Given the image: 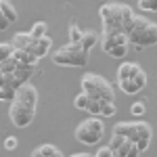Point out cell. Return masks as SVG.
<instances>
[{"label":"cell","instance_id":"d6986e66","mask_svg":"<svg viewBox=\"0 0 157 157\" xmlns=\"http://www.w3.org/2000/svg\"><path fill=\"white\" fill-rule=\"evenodd\" d=\"M13 52H15L13 42H0V63L4 59H9V57H13Z\"/></svg>","mask_w":157,"mask_h":157},{"label":"cell","instance_id":"603a6c76","mask_svg":"<svg viewBox=\"0 0 157 157\" xmlns=\"http://www.w3.org/2000/svg\"><path fill=\"white\" fill-rule=\"evenodd\" d=\"M17 88H11V86H0V101H9L11 103L13 97H15Z\"/></svg>","mask_w":157,"mask_h":157},{"label":"cell","instance_id":"7c38bea8","mask_svg":"<svg viewBox=\"0 0 157 157\" xmlns=\"http://www.w3.org/2000/svg\"><path fill=\"white\" fill-rule=\"evenodd\" d=\"M34 40H36V38L32 36L29 32H19V34H15V36H13V44H15V48L27 50L32 44H34Z\"/></svg>","mask_w":157,"mask_h":157},{"label":"cell","instance_id":"f1b7e54d","mask_svg":"<svg viewBox=\"0 0 157 157\" xmlns=\"http://www.w3.org/2000/svg\"><path fill=\"white\" fill-rule=\"evenodd\" d=\"M101 2H107V0H101Z\"/></svg>","mask_w":157,"mask_h":157},{"label":"cell","instance_id":"4fadbf2b","mask_svg":"<svg viewBox=\"0 0 157 157\" xmlns=\"http://www.w3.org/2000/svg\"><path fill=\"white\" fill-rule=\"evenodd\" d=\"M38 71V65H19L17 69H15V75H17V80L25 84V82H29V78Z\"/></svg>","mask_w":157,"mask_h":157},{"label":"cell","instance_id":"cb8c5ba5","mask_svg":"<svg viewBox=\"0 0 157 157\" xmlns=\"http://www.w3.org/2000/svg\"><path fill=\"white\" fill-rule=\"evenodd\" d=\"M117 113V109H115V105H113V101H103V117H113Z\"/></svg>","mask_w":157,"mask_h":157},{"label":"cell","instance_id":"ac0fdd59","mask_svg":"<svg viewBox=\"0 0 157 157\" xmlns=\"http://www.w3.org/2000/svg\"><path fill=\"white\" fill-rule=\"evenodd\" d=\"M67 34H69V42H75V44H80V42H82V36H84V32L80 29L78 23L69 25V32H67Z\"/></svg>","mask_w":157,"mask_h":157},{"label":"cell","instance_id":"f546056e","mask_svg":"<svg viewBox=\"0 0 157 157\" xmlns=\"http://www.w3.org/2000/svg\"><path fill=\"white\" fill-rule=\"evenodd\" d=\"M0 103H2V101H0Z\"/></svg>","mask_w":157,"mask_h":157},{"label":"cell","instance_id":"ba28073f","mask_svg":"<svg viewBox=\"0 0 157 157\" xmlns=\"http://www.w3.org/2000/svg\"><path fill=\"white\" fill-rule=\"evenodd\" d=\"M128 46H130V40H128L126 32H103L101 48H103V52H107L109 57H113V59L126 57Z\"/></svg>","mask_w":157,"mask_h":157},{"label":"cell","instance_id":"277c9868","mask_svg":"<svg viewBox=\"0 0 157 157\" xmlns=\"http://www.w3.org/2000/svg\"><path fill=\"white\" fill-rule=\"evenodd\" d=\"M113 132L124 134L126 138L134 140L140 149V153H145L151 145V140H153V130L147 121H120V124L113 126Z\"/></svg>","mask_w":157,"mask_h":157},{"label":"cell","instance_id":"e0dca14e","mask_svg":"<svg viewBox=\"0 0 157 157\" xmlns=\"http://www.w3.org/2000/svg\"><path fill=\"white\" fill-rule=\"evenodd\" d=\"M80 44H82L86 50L94 48V46L98 44V34H97V32H84V36H82V42H80Z\"/></svg>","mask_w":157,"mask_h":157},{"label":"cell","instance_id":"3957f363","mask_svg":"<svg viewBox=\"0 0 157 157\" xmlns=\"http://www.w3.org/2000/svg\"><path fill=\"white\" fill-rule=\"evenodd\" d=\"M128 40L134 50H143L149 46H157V23L149 21L143 15H136L132 27L128 32Z\"/></svg>","mask_w":157,"mask_h":157},{"label":"cell","instance_id":"7a4b0ae2","mask_svg":"<svg viewBox=\"0 0 157 157\" xmlns=\"http://www.w3.org/2000/svg\"><path fill=\"white\" fill-rule=\"evenodd\" d=\"M98 17H101V25L103 32H130L132 21L136 17V13L132 11V6L121 4V2H109L103 4L98 9Z\"/></svg>","mask_w":157,"mask_h":157},{"label":"cell","instance_id":"44dd1931","mask_svg":"<svg viewBox=\"0 0 157 157\" xmlns=\"http://www.w3.org/2000/svg\"><path fill=\"white\" fill-rule=\"evenodd\" d=\"M19 67V63L15 57H9V59H4L0 63V71H9V73H15V69Z\"/></svg>","mask_w":157,"mask_h":157},{"label":"cell","instance_id":"4316f807","mask_svg":"<svg viewBox=\"0 0 157 157\" xmlns=\"http://www.w3.org/2000/svg\"><path fill=\"white\" fill-rule=\"evenodd\" d=\"M97 157H115V151H113V147L107 145V147H101L97 151Z\"/></svg>","mask_w":157,"mask_h":157},{"label":"cell","instance_id":"8fae6325","mask_svg":"<svg viewBox=\"0 0 157 157\" xmlns=\"http://www.w3.org/2000/svg\"><path fill=\"white\" fill-rule=\"evenodd\" d=\"M13 57L17 59L19 65H38L40 63V59H38L36 55H32L29 50H23V48H15Z\"/></svg>","mask_w":157,"mask_h":157},{"label":"cell","instance_id":"7402d4cb","mask_svg":"<svg viewBox=\"0 0 157 157\" xmlns=\"http://www.w3.org/2000/svg\"><path fill=\"white\" fill-rule=\"evenodd\" d=\"M132 69H134V63H130V61H124L120 67H117V80L128 78V75L132 73Z\"/></svg>","mask_w":157,"mask_h":157},{"label":"cell","instance_id":"ffe728a7","mask_svg":"<svg viewBox=\"0 0 157 157\" xmlns=\"http://www.w3.org/2000/svg\"><path fill=\"white\" fill-rule=\"evenodd\" d=\"M46 29H48V25H46V21H36V23L32 25V36L34 38H42V36H46Z\"/></svg>","mask_w":157,"mask_h":157},{"label":"cell","instance_id":"4dcf8cb0","mask_svg":"<svg viewBox=\"0 0 157 157\" xmlns=\"http://www.w3.org/2000/svg\"><path fill=\"white\" fill-rule=\"evenodd\" d=\"M0 2H2V0H0Z\"/></svg>","mask_w":157,"mask_h":157},{"label":"cell","instance_id":"83f0119b","mask_svg":"<svg viewBox=\"0 0 157 157\" xmlns=\"http://www.w3.org/2000/svg\"><path fill=\"white\" fill-rule=\"evenodd\" d=\"M17 145H19V140H17L15 136H6V138H4V149H6V151H15Z\"/></svg>","mask_w":157,"mask_h":157},{"label":"cell","instance_id":"2e32d148","mask_svg":"<svg viewBox=\"0 0 157 157\" xmlns=\"http://www.w3.org/2000/svg\"><path fill=\"white\" fill-rule=\"evenodd\" d=\"M0 11L9 19V23H15V21H17V11H15V6H13L9 0H2V2H0Z\"/></svg>","mask_w":157,"mask_h":157},{"label":"cell","instance_id":"9c48e42d","mask_svg":"<svg viewBox=\"0 0 157 157\" xmlns=\"http://www.w3.org/2000/svg\"><path fill=\"white\" fill-rule=\"evenodd\" d=\"M117 86H120V90L124 94H136L147 86V73L143 71V67L138 63H134L132 73L124 80H117Z\"/></svg>","mask_w":157,"mask_h":157},{"label":"cell","instance_id":"52a82bcc","mask_svg":"<svg viewBox=\"0 0 157 157\" xmlns=\"http://www.w3.org/2000/svg\"><path fill=\"white\" fill-rule=\"evenodd\" d=\"M73 134H75V140L82 145H97L105 134V124L98 120V115H92L88 120L80 121Z\"/></svg>","mask_w":157,"mask_h":157},{"label":"cell","instance_id":"5bb4252c","mask_svg":"<svg viewBox=\"0 0 157 157\" xmlns=\"http://www.w3.org/2000/svg\"><path fill=\"white\" fill-rule=\"evenodd\" d=\"M90 105H92V97H90L88 92H84V90H82V92H80L75 98H73V107L80 109V111H88V109H90Z\"/></svg>","mask_w":157,"mask_h":157},{"label":"cell","instance_id":"6da1fadb","mask_svg":"<svg viewBox=\"0 0 157 157\" xmlns=\"http://www.w3.org/2000/svg\"><path fill=\"white\" fill-rule=\"evenodd\" d=\"M36 107H38V90L36 86L25 82L17 88L15 97L9 107V117L17 128H27L36 120Z\"/></svg>","mask_w":157,"mask_h":157},{"label":"cell","instance_id":"d4e9b609","mask_svg":"<svg viewBox=\"0 0 157 157\" xmlns=\"http://www.w3.org/2000/svg\"><path fill=\"white\" fill-rule=\"evenodd\" d=\"M138 9L147 13H157V0H138Z\"/></svg>","mask_w":157,"mask_h":157},{"label":"cell","instance_id":"9a60e30c","mask_svg":"<svg viewBox=\"0 0 157 157\" xmlns=\"http://www.w3.org/2000/svg\"><path fill=\"white\" fill-rule=\"evenodd\" d=\"M32 155H34V157H40V155L61 157V155H63V151H61L59 147H55V145H42V147H38V149H34V151H32Z\"/></svg>","mask_w":157,"mask_h":157},{"label":"cell","instance_id":"5b68a950","mask_svg":"<svg viewBox=\"0 0 157 157\" xmlns=\"http://www.w3.org/2000/svg\"><path fill=\"white\" fill-rule=\"evenodd\" d=\"M50 59L55 65H61V67H86L90 59V50H86L82 44L67 42L59 50H55Z\"/></svg>","mask_w":157,"mask_h":157},{"label":"cell","instance_id":"484cf974","mask_svg":"<svg viewBox=\"0 0 157 157\" xmlns=\"http://www.w3.org/2000/svg\"><path fill=\"white\" fill-rule=\"evenodd\" d=\"M145 111H147V105L143 103V101H136V103L130 105V113H132L134 117H136V115H143Z\"/></svg>","mask_w":157,"mask_h":157},{"label":"cell","instance_id":"8992f818","mask_svg":"<svg viewBox=\"0 0 157 157\" xmlns=\"http://www.w3.org/2000/svg\"><path fill=\"white\" fill-rule=\"evenodd\" d=\"M82 90L88 92L90 97L98 98V101H113L115 98V90L107 78L98 75V73H84L82 78Z\"/></svg>","mask_w":157,"mask_h":157},{"label":"cell","instance_id":"30bf717a","mask_svg":"<svg viewBox=\"0 0 157 157\" xmlns=\"http://www.w3.org/2000/svg\"><path fill=\"white\" fill-rule=\"evenodd\" d=\"M50 46H52V40H50L48 36H42V38H36L34 44H32L27 50H29L32 55H36L38 59H42V57H46V55L50 52Z\"/></svg>","mask_w":157,"mask_h":157}]
</instances>
